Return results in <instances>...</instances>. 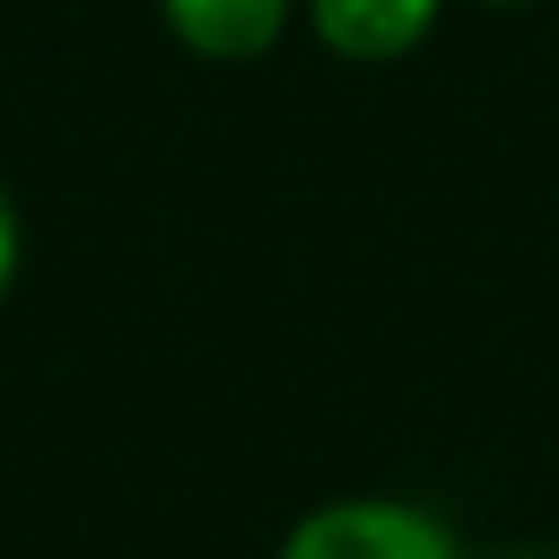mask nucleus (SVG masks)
I'll return each mask as SVG.
<instances>
[{
	"label": "nucleus",
	"mask_w": 559,
	"mask_h": 559,
	"mask_svg": "<svg viewBox=\"0 0 559 559\" xmlns=\"http://www.w3.org/2000/svg\"><path fill=\"white\" fill-rule=\"evenodd\" d=\"M489 8H518V0H489Z\"/></svg>",
	"instance_id": "nucleus-6"
},
{
	"label": "nucleus",
	"mask_w": 559,
	"mask_h": 559,
	"mask_svg": "<svg viewBox=\"0 0 559 559\" xmlns=\"http://www.w3.org/2000/svg\"><path fill=\"white\" fill-rule=\"evenodd\" d=\"M503 559H559V552H546V546H518V552H503Z\"/></svg>",
	"instance_id": "nucleus-5"
},
{
	"label": "nucleus",
	"mask_w": 559,
	"mask_h": 559,
	"mask_svg": "<svg viewBox=\"0 0 559 559\" xmlns=\"http://www.w3.org/2000/svg\"><path fill=\"white\" fill-rule=\"evenodd\" d=\"M14 262H22V219H14L8 185H0V290L14 284Z\"/></svg>",
	"instance_id": "nucleus-4"
},
{
	"label": "nucleus",
	"mask_w": 559,
	"mask_h": 559,
	"mask_svg": "<svg viewBox=\"0 0 559 559\" xmlns=\"http://www.w3.org/2000/svg\"><path fill=\"white\" fill-rule=\"evenodd\" d=\"M447 0H312V28L347 64H390L432 36Z\"/></svg>",
	"instance_id": "nucleus-2"
},
{
	"label": "nucleus",
	"mask_w": 559,
	"mask_h": 559,
	"mask_svg": "<svg viewBox=\"0 0 559 559\" xmlns=\"http://www.w3.org/2000/svg\"><path fill=\"white\" fill-rule=\"evenodd\" d=\"M276 559H467V552L418 503H396V496H341V503L305 510Z\"/></svg>",
	"instance_id": "nucleus-1"
},
{
	"label": "nucleus",
	"mask_w": 559,
	"mask_h": 559,
	"mask_svg": "<svg viewBox=\"0 0 559 559\" xmlns=\"http://www.w3.org/2000/svg\"><path fill=\"white\" fill-rule=\"evenodd\" d=\"M164 22L185 50L213 57V64H248L284 36L290 0H164Z\"/></svg>",
	"instance_id": "nucleus-3"
}]
</instances>
